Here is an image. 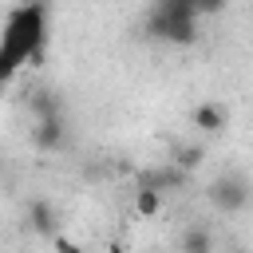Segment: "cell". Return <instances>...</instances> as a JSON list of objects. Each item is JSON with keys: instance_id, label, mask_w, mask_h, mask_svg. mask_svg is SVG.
I'll return each mask as SVG.
<instances>
[{"instance_id": "6da1fadb", "label": "cell", "mask_w": 253, "mask_h": 253, "mask_svg": "<svg viewBox=\"0 0 253 253\" xmlns=\"http://www.w3.org/2000/svg\"><path fill=\"white\" fill-rule=\"evenodd\" d=\"M43 43V8L24 4L16 8L0 28V79H12Z\"/></svg>"}, {"instance_id": "7a4b0ae2", "label": "cell", "mask_w": 253, "mask_h": 253, "mask_svg": "<svg viewBox=\"0 0 253 253\" xmlns=\"http://www.w3.org/2000/svg\"><path fill=\"white\" fill-rule=\"evenodd\" d=\"M210 202H213L217 210L233 213V210H241V206L249 202V190H245V182H241V178L225 174V178H217V182L210 186Z\"/></svg>"}, {"instance_id": "3957f363", "label": "cell", "mask_w": 253, "mask_h": 253, "mask_svg": "<svg viewBox=\"0 0 253 253\" xmlns=\"http://www.w3.org/2000/svg\"><path fill=\"white\" fill-rule=\"evenodd\" d=\"M162 210H166V190H158L154 182H142L130 194V213L138 221H154V217H162Z\"/></svg>"}, {"instance_id": "277c9868", "label": "cell", "mask_w": 253, "mask_h": 253, "mask_svg": "<svg viewBox=\"0 0 253 253\" xmlns=\"http://www.w3.org/2000/svg\"><path fill=\"white\" fill-rule=\"evenodd\" d=\"M225 119H229V111L221 107V103H198L194 111H190V123H194V130H202V134H217L221 126H225Z\"/></svg>"}, {"instance_id": "5b68a950", "label": "cell", "mask_w": 253, "mask_h": 253, "mask_svg": "<svg viewBox=\"0 0 253 253\" xmlns=\"http://www.w3.org/2000/svg\"><path fill=\"white\" fill-rule=\"evenodd\" d=\"M32 142H36L40 150H59V146H63V123H59V115H43V119H36V126H32Z\"/></svg>"}, {"instance_id": "8992f818", "label": "cell", "mask_w": 253, "mask_h": 253, "mask_svg": "<svg viewBox=\"0 0 253 253\" xmlns=\"http://www.w3.org/2000/svg\"><path fill=\"white\" fill-rule=\"evenodd\" d=\"M170 162H178L182 170H190V174H194V170H198V166L206 162V150H202V146H178Z\"/></svg>"}, {"instance_id": "52a82bcc", "label": "cell", "mask_w": 253, "mask_h": 253, "mask_svg": "<svg viewBox=\"0 0 253 253\" xmlns=\"http://www.w3.org/2000/svg\"><path fill=\"white\" fill-rule=\"evenodd\" d=\"M28 217H32V225H36V229H43V233L55 225V210H51L47 202H32V206H28Z\"/></svg>"}, {"instance_id": "ba28073f", "label": "cell", "mask_w": 253, "mask_h": 253, "mask_svg": "<svg viewBox=\"0 0 253 253\" xmlns=\"http://www.w3.org/2000/svg\"><path fill=\"white\" fill-rule=\"evenodd\" d=\"M190 4H194V12H198V16H206V12H217L225 0H190Z\"/></svg>"}, {"instance_id": "9c48e42d", "label": "cell", "mask_w": 253, "mask_h": 253, "mask_svg": "<svg viewBox=\"0 0 253 253\" xmlns=\"http://www.w3.org/2000/svg\"><path fill=\"white\" fill-rule=\"evenodd\" d=\"M186 245H194V249H206V245H210V237H202V233H186Z\"/></svg>"}, {"instance_id": "30bf717a", "label": "cell", "mask_w": 253, "mask_h": 253, "mask_svg": "<svg viewBox=\"0 0 253 253\" xmlns=\"http://www.w3.org/2000/svg\"><path fill=\"white\" fill-rule=\"evenodd\" d=\"M55 245H59V249H79V241H71V237H63V233L55 237Z\"/></svg>"}, {"instance_id": "8fae6325", "label": "cell", "mask_w": 253, "mask_h": 253, "mask_svg": "<svg viewBox=\"0 0 253 253\" xmlns=\"http://www.w3.org/2000/svg\"><path fill=\"white\" fill-rule=\"evenodd\" d=\"M4 87H8V79H0V95H4Z\"/></svg>"}]
</instances>
